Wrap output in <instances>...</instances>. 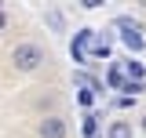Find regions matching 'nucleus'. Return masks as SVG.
Listing matches in <instances>:
<instances>
[{
  "instance_id": "obj_1",
  "label": "nucleus",
  "mask_w": 146,
  "mask_h": 138,
  "mask_svg": "<svg viewBox=\"0 0 146 138\" xmlns=\"http://www.w3.org/2000/svg\"><path fill=\"white\" fill-rule=\"evenodd\" d=\"M44 58H48V55H44V47H40V44H29V40L11 47V62H15L18 73H36V69L44 66Z\"/></svg>"
},
{
  "instance_id": "obj_2",
  "label": "nucleus",
  "mask_w": 146,
  "mask_h": 138,
  "mask_svg": "<svg viewBox=\"0 0 146 138\" xmlns=\"http://www.w3.org/2000/svg\"><path fill=\"white\" fill-rule=\"evenodd\" d=\"M117 29H124V33H121V40H124V47L131 55H139L143 51V29H139V22H131V18H117Z\"/></svg>"
},
{
  "instance_id": "obj_3",
  "label": "nucleus",
  "mask_w": 146,
  "mask_h": 138,
  "mask_svg": "<svg viewBox=\"0 0 146 138\" xmlns=\"http://www.w3.org/2000/svg\"><path fill=\"white\" fill-rule=\"evenodd\" d=\"M91 44H95V29H80V33L73 36V44H70V55H73V62H80V66H88L91 58Z\"/></svg>"
},
{
  "instance_id": "obj_4",
  "label": "nucleus",
  "mask_w": 146,
  "mask_h": 138,
  "mask_svg": "<svg viewBox=\"0 0 146 138\" xmlns=\"http://www.w3.org/2000/svg\"><path fill=\"white\" fill-rule=\"evenodd\" d=\"M66 120L62 116H44L40 120V138H66Z\"/></svg>"
},
{
  "instance_id": "obj_5",
  "label": "nucleus",
  "mask_w": 146,
  "mask_h": 138,
  "mask_svg": "<svg viewBox=\"0 0 146 138\" xmlns=\"http://www.w3.org/2000/svg\"><path fill=\"white\" fill-rule=\"evenodd\" d=\"M106 135L110 138H131V124H128V120H113Z\"/></svg>"
},
{
  "instance_id": "obj_6",
  "label": "nucleus",
  "mask_w": 146,
  "mask_h": 138,
  "mask_svg": "<svg viewBox=\"0 0 146 138\" xmlns=\"http://www.w3.org/2000/svg\"><path fill=\"white\" fill-rule=\"evenodd\" d=\"M106 87H110V91H121V87H124V73H121V66H110Z\"/></svg>"
},
{
  "instance_id": "obj_7",
  "label": "nucleus",
  "mask_w": 146,
  "mask_h": 138,
  "mask_svg": "<svg viewBox=\"0 0 146 138\" xmlns=\"http://www.w3.org/2000/svg\"><path fill=\"white\" fill-rule=\"evenodd\" d=\"M84 138H99V116H95V113L84 116Z\"/></svg>"
},
{
  "instance_id": "obj_8",
  "label": "nucleus",
  "mask_w": 146,
  "mask_h": 138,
  "mask_svg": "<svg viewBox=\"0 0 146 138\" xmlns=\"http://www.w3.org/2000/svg\"><path fill=\"white\" fill-rule=\"evenodd\" d=\"M48 22H51L55 29H62V15H58V11H51V15H48Z\"/></svg>"
},
{
  "instance_id": "obj_9",
  "label": "nucleus",
  "mask_w": 146,
  "mask_h": 138,
  "mask_svg": "<svg viewBox=\"0 0 146 138\" xmlns=\"http://www.w3.org/2000/svg\"><path fill=\"white\" fill-rule=\"evenodd\" d=\"M117 105H121V109H131V105H135V98H131V95H124V98H117Z\"/></svg>"
},
{
  "instance_id": "obj_10",
  "label": "nucleus",
  "mask_w": 146,
  "mask_h": 138,
  "mask_svg": "<svg viewBox=\"0 0 146 138\" xmlns=\"http://www.w3.org/2000/svg\"><path fill=\"white\" fill-rule=\"evenodd\" d=\"M4 29H7V18H4V11H0V33H4Z\"/></svg>"
},
{
  "instance_id": "obj_11",
  "label": "nucleus",
  "mask_w": 146,
  "mask_h": 138,
  "mask_svg": "<svg viewBox=\"0 0 146 138\" xmlns=\"http://www.w3.org/2000/svg\"><path fill=\"white\" fill-rule=\"evenodd\" d=\"M143 127H146V116H143Z\"/></svg>"
}]
</instances>
